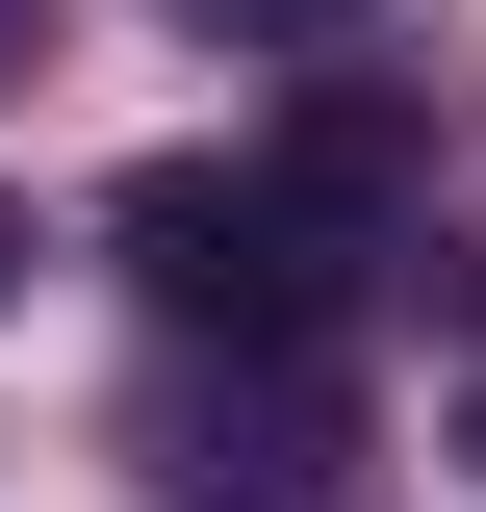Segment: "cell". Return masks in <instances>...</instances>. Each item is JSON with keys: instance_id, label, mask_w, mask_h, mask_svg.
I'll return each instance as SVG.
<instances>
[{"instance_id": "obj_5", "label": "cell", "mask_w": 486, "mask_h": 512, "mask_svg": "<svg viewBox=\"0 0 486 512\" xmlns=\"http://www.w3.org/2000/svg\"><path fill=\"white\" fill-rule=\"evenodd\" d=\"M0 308H26V205H0Z\"/></svg>"}, {"instance_id": "obj_4", "label": "cell", "mask_w": 486, "mask_h": 512, "mask_svg": "<svg viewBox=\"0 0 486 512\" xmlns=\"http://www.w3.org/2000/svg\"><path fill=\"white\" fill-rule=\"evenodd\" d=\"M26 52H52V0H0V77H26Z\"/></svg>"}, {"instance_id": "obj_3", "label": "cell", "mask_w": 486, "mask_h": 512, "mask_svg": "<svg viewBox=\"0 0 486 512\" xmlns=\"http://www.w3.org/2000/svg\"><path fill=\"white\" fill-rule=\"evenodd\" d=\"M180 26H205V52H307V77L359 52V0H180Z\"/></svg>"}, {"instance_id": "obj_2", "label": "cell", "mask_w": 486, "mask_h": 512, "mask_svg": "<svg viewBox=\"0 0 486 512\" xmlns=\"http://www.w3.org/2000/svg\"><path fill=\"white\" fill-rule=\"evenodd\" d=\"M154 487L180 512H307L333 487V359H180L154 384Z\"/></svg>"}, {"instance_id": "obj_1", "label": "cell", "mask_w": 486, "mask_h": 512, "mask_svg": "<svg viewBox=\"0 0 486 512\" xmlns=\"http://www.w3.org/2000/svg\"><path fill=\"white\" fill-rule=\"evenodd\" d=\"M128 282L180 333H231V359H307L333 282H359V205L307 180V154H154L128 180Z\"/></svg>"}]
</instances>
